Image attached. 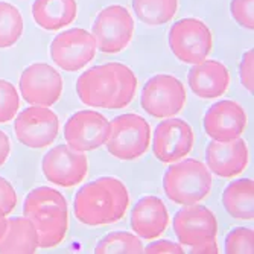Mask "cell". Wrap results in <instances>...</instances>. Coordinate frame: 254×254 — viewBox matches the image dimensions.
I'll return each mask as SVG.
<instances>
[{"label": "cell", "instance_id": "1", "mask_svg": "<svg viewBox=\"0 0 254 254\" xmlns=\"http://www.w3.org/2000/svg\"><path fill=\"white\" fill-rule=\"evenodd\" d=\"M128 205L129 193L125 184L114 177H101L81 188L73 201V212L81 224L99 227L121 221Z\"/></svg>", "mask_w": 254, "mask_h": 254}, {"label": "cell", "instance_id": "2", "mask_svg": "<svg viewBox=\"0 0 254 254\" xmlns=\"http://www.w3.org/2000/svg\"><path fill=\"white\" fill-rule=\"evenodd\" d=\"M23 215L37 230L40 248H55L68 230V207L64 195L52 188H37L23 202Z\"/></svg>", "mask_w": 254, "mask_h": 254}, {"label": "cell", "instance_id": "3", "mask_svg": "<svg viewBox=\"0 0 254 254\" xmlns=\"http://www.w3.org/2000/svg\"><path fill=\"white\" fill-rule=\"evenodd\" d=\"M166 196L181 205L202 201L212 189V174L199 160L188 158L168 168L163 177Z\"/></svg>", "mask_w": 254, "mask_h": 254}, {"label": "cell", "instance_id": "4", "mask_svg": "<svg viewBox=\"0 0 254 254\" xmlns=\"http://www.w3.org/2000/svg\"><path fill=\"white\" fill-rule=\"evenodd\" d=\"M149 142V124L138 114H122L110 122L107 149L113 157L124 161L135 160L148 151Z\"/></svg>", "mask_w": 254, "mask_h": 254}, {"label": "cell", "instance_id": "5", "mask_svg": "<svg viewBox=\"0 0 254 254\" xmlns=\"http://www.w3.org/2000/svg\"><path fill=\"white\" fill-rule=\"evenodd\" d=\"M169 48L184 64H198L210 55L213 35L202 20L181 18L169 31Z\"/></svg>", "mask_w": 254, "mask_h": 254}, {"label": "cell", "instance_id": "6", "mask_svg": "<svg viewBox=\"0 0 254 254\" xmlns=\"http://www.w3.org/2000/svg\"><path fill=\"white\" fill-rule=\"evenodd\" d=\"M134 20L129 11L122 5L104 8L93 21V37L98 49L114 55L128 48L134 35Z\"/></svg>", "mask_w": 254, "mask_h": 254}, {"label": "cell", "instance_id": "7", "mask_svg": "<svg viewBox=\"0 0 254 254\" xmlns=\"http://www.w3.org/2000/svg\"><path fill=\"white\" fill-rule=\"evenodd\" d=\"M140 104L152 118H174L186 104V88L172 75H155L145 84Z\"/></svg>", "mask_w": 254, "mask_h": 254}, {"label": "cell", "instance_id": "8", "mask_svg": "<svg viewBox=\"0 0 254 254\" xmlns=\"http://www.w3.org/2000/svg\"><path fill=\"white\" fill-rule=\"evenodd\" d=\"M96 40L93 34L75 28L58 34L51 44L52 61L65 72H78L96 55Z\"/></svg>", "mask_w": 254, "mask_h": 254}, {"label": "cell", "instance_id": "9", "mask_svg": "<svg viewBox=\"0 0 254 254\" xmlns=\"http://www.w3.org/2000/svg\"><path fill=\"white\" fill-rule=\"evenodd\" d=\"M14 132L20 143L41 149L55 142L60 132V119L48 107L34 105L23 110L17 116Z\"/></svg>", "mask_w": 254, "mask_h": 254}, {"label": "cell", "instance_id": "10", "mask_svg": "<svg viewBox=\"0 0 254 254\" xmlns=\"http://www.w3.org/2000/svg\"><path fill=\"white\" fill-rule=\"evenodd\" d=\"M44 178L60 188H75L88 172L87 155L68 145H58L43 157Z\"/></svg>", "mask_w": 254, "mask_h": 254}, {"label": "cell", "instance_id": "11", "mask_svg": "<svg viewBox=\"0 0 254 254\" xmlns=\"http://www.w3.org/2000/svg\"><path fill=\"white\" fill-rule=\"evenodd\" d=\"M76 93L84 105L114 110L118 96L116 63L95 65L85 70L76 82Z\"/></svg>", "mask_w": 254, "mask_h": 254}, {"label": "cell", "instance_id": "12", "mask_svg": "<svg viewBox=\"0 0 254 254\" xmlns=\"http://www.w3.org/2000/svg\"><path fill=\"white\" fill-rule=\"evenodd\" d=\"M63 93V78L49 64L35 63L20 76V95L31 105L51 107Z\"/></svg>", "mask_w": 254, "mask_h": 254}, {"label": "cell", "instance_id": "13", "mask_svg": "<svg viewBox=\"0 0 254 254\" xmlns=\"http://www.w3.org/2000/svg\"><path fill=\"white\" fill-rule=\"evenodd\" d=\"M64 137L67 145L76 151H93L107 143L110 122L98 111H76L64 125Z\"/></svg>", "mask_w": 254, "mask_h": 254}, {"label": "cell", "instance_id": "14", "mask_svg": "<svg viewBox=\"0 0 254 254\" xmlns=\"http://www.w3.org/2000/svg\"><path fill=\"white\" fill-rule=\"evenodd\" d=\"M195 134L192 127L183 119L169 118L157 125L154 131L152 151L161 163H175L193 149Z\"/></svg>", "mask_w": 254, "mask_h": 254}, {"label": "cell", "instance_id": "15", "mask_svg": "<svg viewBox=\"0 0 254 254\" xmlns=\"http://www.w3.org/2000/svg\"><path fill=\"white\" fill-rule=\"evenodd\" d=\"M174 232L180 245L195 247L205 241L216 239L218 221L213 212L207 207L190 204L175 215Z\"/></svg>", "mask_w": 254, "mask_h": 254}, {"label": "cell", "instance_id": "16", "mask_svg": "<svg viewBox=\"0 0 254 254\" xmlns=\"http://www.w3.org/2000/svg\"><path fill=\"white\" fill-rule=\"evenodd\" d=\"M204 131L212 140L230 142L239 138L247 128V114L241 104L235 101H221L207 110Z\"/></svg>", "mask_w": 254, "mask_h": 254}, {"label": "cell", "instance_id": "17", "mask_svg": "<svg viewBox=\"0 0 254 254\" xmlns=\"http://www.w3.org/2000/svg\"><path fill=\"white\" fill-rule=\"evenodd\" d=\"M248 165V146L242 138L230 142H210L205 148V166L221 178H235Z\"/></svg>", "mask_w": 254, "mask_h": 254}, {"label": "cell", "instance_id": "18", "mask_svg": "<svg viewBox=\"0 0 254 254\" xmlns=\"http://www.w3.org/2000/svg\"><path fill=\"white\" fill-rule=\"evenodd\" d=\"M188 82L192 93L201 99H215L222 96L230 85L228 68L215 60H204L188 73Z\"/></svg>", "mask_w": 254, "mask_h": 254}, {"label": "cell", "instance_id": "19", "mask_svg": "<svg viewBox=\"0 0 254 254\" xmlns=\"http://www.w3.org/2000/svg\"><path fill=\"white\" fill-rule=\"evenodd\" d=\"M169 213L166 204L157 196H143L131 212V227L142 239H157L166 232Z\"/></svg>", "mask_w": 254, "mask_h": 254}, {"label": "cell", "instance_id": "20", "mask_svg": "<svg viewBox=\"0 0 254 254\" xmlns=\"http://www.w3.org/2000/svg\"><path fill=\"white\" fill-rule=\"evenodd\" d=\"M78 14L76 0H35L32 17L37 25L49 32L72 25Z\"/></svg>", "mask_w": 254, "mask_h": 254}, {"label": "cell", "instance_id": "21", "mask_svg": "<svg viewBox=\"0 0 254 254\" xmlns=\"http://www.w3.org/2000/svg\"><path fill=\"white\" fill-rule=\"evenodd\" d=\"M38 235L28 218H11L0 238L2 254H34L38 250Z\"/></svg>", "mask_w": 254, "mask_h": 254}, {"label": "cell", "instance_id": "22", "mask_svg": "<svg viewBox=\"0 0 254 254\" xmlns=\"http://www.w3.org/2000/svg\"><path fill=\"white\" fill-rule=\"evenodd\" d=\"M222 204L227 213L242 221L254 218V183L250 178L236 180L228 184L222 193Z\"/></svg>", "mask_w": 254, "mask_h": 254}, {"label": "cell", "instance_id": "23", "mask_svg": "<svg viewBox=\"0 0 254 254\" xmlns=\"http://www.w3.org/2000/svg\"><path fill=\"white\" fill-rule=\"evenodd\" d=\"M132 9L145 25L160 26L175 17L178 0H132Z\"/></svg>", "mask_w": 254, "mask_h": 254}, {"label": "cell", "instance_id": "24", "mask_svg": "<svg viewBox=\"0 0 254 254\" xmlns=\"http://www.w3.org/2000/svg\"><path fill=\"white\" fill-rule=\"evenodd\" d=\"M23 34V17L8 2H0V49L14 46Z\"/></svg>", "mask_w": 254, "mask_h": 254}, {"label": "cell", "instance_id": "25", "mask_svg": "<svg viewBox=\"0 0 254 254\" xmlns=\"http://www.w3.org/2000/svg\"><path fill=\"white\" fill-rule=\"evenodd\" d=\"M96 254H140L143 245L138 236L128 232H114L107 235L95 248Z\"/></svg>", "mask_w": 254, "mask_h": 254}, {"label": "cell", "instance_id": "26", "mask_svg": "<svg viewBox=\"0 0 254 254\" xmlns=\"http://www.w3.org/2000/svg\"><path fill=\"white\" fill-rule=\"evenodd\" d=\"M118 68V96L114 102V110L125 108L131 104L137 91V78L131 68L122 63H116Z\"/></svg>", "mask_w": 254, "mask_h": 254}, {"label": "cell", "instance_id": "27", "mask_svg": "<svg viewBox=\"0 0 254 254\" xmlns=\"http://www.w3.org/2000/svg\"><path fill=\"white\" fill-rule=\"evenodd\" d=\"M20 108V96L15 87L0 79V124H6L15 118V114Z\"/></svg>", "mask_w": 254, "mask_h": 254}, {"label": "cell", "instance_id": "28", "mask_svg": "<svg viewBox=\"0 0 254 254\" xmlns=\"http://www.w3.org/2000/svg\"><path fill=\"white\" fill-rule=\"evenodd\" d=\"M254 251V232L253 228H235L225 239L227 254H253Z\"/></svg>", "mask_w": 254, "mask_h": 254}, {"label": "cell", "instance_id": "29", "mask_svg": "<svg viewBox=\"0 0 254 254\" xmlns=\"http://www.w3.org/2000/svg\"><path fill=\"white\" fill-rule=\"evenodd\" d=\"M254 0H232L230 12L239 26L253 31L254 29V14H253Z\"/></svg>", "mask_w": 254, "mask_h": 254}, {"label": "cell", "instance_id": "30", "mask_svg": "<svg viewBox=\"0 0 254 254\" xmlns=\"http://www.w3.org/2000/svg\"><path fill=\"white\" fill-rule=\"evenodd\" d=\"M253 67H254V51L250 49L244 54L241 64H239V78H241V84L253 93L254 91V76H253Z\"/></svg>", "mask_w": 254, "mask_h": 254}, {"label": "cell", "instance_id": "31", "mask_svg": "<svg viewBox=\"0 0 254 254\" xmlns=\"http://www.w3.org/2000/svg\"><path fill=\"white\" fill-rule=\"evenodd\" d=\"M17 205V193L12 188V184L0 177V209L6 215H9Z\"/></svg>", "mask_w": 254, "mask_h": 254}, {"label": "cell", "instance_id": "32", "mask_svg": "<svg viewBox=\"0 0 254 254\" xmlns=\"http://www.w3.org/2000/svg\"><path fill=\"white\" fill-rule=\"evenodd\" d=\"M143 253L146 254H183V245H178L171 241H157L149 244L143 248Z\"/></svg>", "mask_w": 254, "mask_h": 254}, {"label": "cell", "instance_id": "33", "mask_svg": "<svg viewBox=\"0 0 254 254\" xmlns=\"http://www.w3.org/2000/svg\"><path fill=\"white\" fill-rule=\"evenodd\" d=\"M190 253L192 254H218L219 247L216 244V239H210L202 244H198L195 247H190Z\"/></svg>", "mask_w": 254, "mask_h": 254}, {"label": "cell", "instance_id": "34", "mask_svg": "<svg viewBox=\"0 0 254 254\" xmlns=\"http://www.w3.org/2000/svg\"><path fill=\"white\" fill-rule=\"evenodd\" d=\"M9 152H11V140H9V137L3 131H0V166L5 165V161L9 157Z\"/></svg>", "mask_w": 254, "mask_h": 254}, {"label": "cell", "instance_id": "35", "mask_svg": "<svg viewBox=\"0 0 254 254\" xmlns=\"http://www.w3.org/2000/svg\"><path fill=\"white\" fill-rule=\"evenodd\" d=\"M6 222H8V219H6V213H5L2 209H0V238H2V235L5 233Z\"/></svg>", "mask_w": 254, "mask_h": 254}]
</instances>
